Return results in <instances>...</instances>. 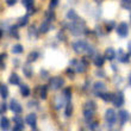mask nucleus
I'll return each mask as SVG.
<instances>
[{"instance_id": "obj_23", "label": "nucleus", "mask_w": 131, "mask_h": 131, "mask_svg": "<svg viewBox=\"0 0 131 131\" xmlns=\"http://www.w3.org/2000/svg\"><path fill=\"white\" fill-rule=\"evenodd\" d=\"M64 101H67V100H66V98L63 97V95H62V97H57V98H56V100H55V106H56V108H57V110H60V108L63 106Z\"/></svg>"}, {"instance_id": "obj_3", "label": "nucleus", "mask_w": 131, "mask_h": 131, "mask_svg": "<svg viewBox=\"0 0 131 131\" xmlns=\"http://www.w3.org/2000/svg\"><path fill=\"white\" fill-rule=\"evenodd\" d=\"M70 64L73 66V68H75V72L78 73H85L87 69V62L85 60H80V61L74 60L70 62Z\"/></svg>"}, {"instance_id": "obj_20", "label": "nucleus", "mask_w": 131, "mask_h": 131, "mask_svg": "<svg viewBox=\"0 0 131 131\" xmlns=\"http://www.w3.org/2000/svg\"><path fill=\"white\" fill-rule=\"evenodd\" d=\"M21 4L25 6V8L30 12H34V0H21Z\"/></svg>"}, {"instance_id": "obj_12", "label": "nucleus", "mask_w": 131, "mask_h": 131, "mask_svg": "<svg viewBox=\"0 0 131 131\" xmlns=\"http://www.w3.org/2000/svg\"><path fill=\"white\" fill-rule=\"evenodd\" d=\"M129 57H130V54H125L122 49L118 50V61H119V62H123V63L129 62V61H130Z\"/></svg>"}, {"instance_id": "obj_9", "label": "nucleus", "mask_w": 131, "mask_h": 131, "mask_svg": "<svg viewBox=\"0 0 131 131\" xmlns=\"http://www.w3.org/2000/svg\"><path fill=\"white\" fill-rule=\"evenodd\" d=\"M10 108L12 110V112H14V113H21V111H23V107H21V105L19 103H18L16 99H12L10 103Z\"/></svg>"}, {"instance_id": "obj_42", "label": "nucleus", "mask_w": 131, "mask_h": 131, "mask_svg": "<svg viewBox=\"0 0 131 131\" xmlns=\"http://www.w3.org/2000/svg\"><path fill=\"white\" fill-rule=\"evenodd\" d=\"M11 35H12V36H14V37H18V34H17V30H16V28H12V29H11Z\"/></svg>"}, {"instance_id": "obj_46", "label": "nucleus", "mask_w": 131, "mask_h": 131, "mask_svg": "<svg viewBox=\"0 0 131 131\" xmlns=\"http://www.w3.org/2000/svg\"><path fill=\"white\" fill-rule=\"evenodd\" d=\"M129 83L131 85V74H130V76H129Z\"/></svg>"}, {"instance_id": "obj_4", "label": "nucleus", "mask_w": 131, "mask_h": 131, "mask_svg": "<svg viewBox=\"0 0 131 131\" xmlns=\"http://www.w3.org/2000/svg\"><path fill=\"white\" fill-rule=\"evenodd\" d=\"M63 85H64V80L62 78H60V76H55V78H51L49 80V86L55 91L60 90Z\"/></svg>"}, {"instance_id": "obj_5", "label": "nucleus", "mask_w": 131, "mask_h": 131, "mask_svg": "<svg viewBox=\"0 0 131 131\" xmlns=\"http://www.w3.org/2000/svg\"><path fill=\"white\" fill-rule=\"evenodd\" d=\"M117 116L118 114L114 112V110L108 108V110L105 112V121H106L110 125H112V124L116 123V121H117Z\"/></svg>"}, {"instance_id": "obj_41", "label": "nucleus", "mask_w": 131, "mask_h": 131, "mask_svg": "<svg viewBox=\"0 0 131 131\" xmlns=\"http://www.w3.org/2000/svg\"><path fill=\"white\" fill-rule=\"evenodd\" d=\"M16 3H17V0H6V4L8 6H13L16 5Z\"/></svg>"}, {"instance_id": "obj_16", "label": "nucleus", "mask_w": 131, "mask_h": 131, "mask_svg": "<svg viewBox=\"0 0 131 131\" xmlns=\"http://www.w3.org/2000/svg\"><path fill=\"white\" fill-rule=\"evenodd\" d=\"M0 126H1V130L3 131H8V129H10V121L6 117L3 116L1 119H0Z\"/></svg>"}, {"instance_id": "obj_21", "label": "nucleus", "mask_w": 131, "mask_h": 131, "mask_svg": "<svg viewBox=\"0 0 131 131\" xmlns=\"http://www.w3.org/2000/svg\"><path fill=\"white\" fill-rule=\"evenodd\" d=\"M0 97L3 98V99H6L8 97V90H7V86L6 85H4L1 83V86H0Z\"/></svg>"}, {"instance_id": "obj_43", "label": "nucleus", "mask_w": 131, "mask_h": 131, "mask_svg": "<svg viewBox=\"0 0 131 131\" xmlns=\"http://www.w3.org/2000/svg\"><path fill=\"white\" fill-rule=\"evenodd\" d=\"M41 75L45 76V79H47V78H48V73L45 72V70H41Z\"/></svg>"}, {"instance_id": "obj_1", "label": "nucleus", "mask_w": 131, "mask_h": 131, "mask_svg": "<svg viewBox=\"0 0 131 131\" xmlns=\"http://www.w3.org/2000/svg\"><path fill=\"white\" fill-rule=\"evenodd\" d=\"M69 31L73 36H81L86 32V24L82 19L74 20L69 24Z\"/></svg>"}, {"instance_id": "obj_10", "label": "nucleus", "mask_w": 131, "mask_h": 131, "mask_svg": "<svg viewBox=\"0 0 131 131\" xmlns=\"http://www.w3.org/2000/svg\"><path fill=\"white\" fill-rule=\"evenodd\" d=\"M51 21H52V19H50V18H45V20L43 21V23L41 24V26H39V32H41V34L48 32L49 30H50V26H51Z\"/></svg>"}, {"instance_id": "obj_36", "label": "nucleus", "mask_w": 131, "mask_h": 131, "mask_svg": "<svg viewBox=\"0 0 131 131\" xmlns=\"http://www.w3.org/2000/svg\"><path fill=\"white\" fill-rule=\"evenodd\" d=\"M86 52H87V55L88 56H93V55H95V49H94L92 45H88Z\"/></svg>"}, {"instance_id": "obj_26", "label": "nucleus", "mask_w": 131, "mask_h": 131, "mask_svg": "<svg viewBox=\"0 0 131 131\" xmlns=\"http://www.w3.org/2000/svg\"><path fill=\"white\" fill-rule=\"evenodd\" d=\"M63 97L66 98L67 103L72 100V90H70L69 87H67V88H64V90H63Z\"/></svg>"}, {"instance_id": "obj_47", "label": "nucleus", "mask_w": 131, "mask_h": 131, "mask_svg": "<svg viewBox=\"0 0 131 131\" xmlns=\"http://www.w3.org/2000/svg\"><path fill=\"white\" fill-rule=\"evenodd\" d=\"M95 1H97V3H100V1H101V0H95Z\"/></svg>"}, {"instance_id": "obj_32", "label": "nucleus", "mask_w": 131, "mask_h": 131, "mask_svg": "<svg viewBox=\"0 0 131 131\" xmlns=\"http://www.w3.org/2000/svg\"><path fill=\"white\" fill-rule=\"evenodd\" d=\"M121 6L125 10H131V0H121Z\"/></svg>"}, {"instance_id": "obj_15", "label": "nucleus", "mask_w": 131, "mask_h": 131, "mask_svg": "<svg viewBox=\"0 0 131 131\" xmlns=\"http://www.w3.org/2000/svg\"><path fill=\"white\" fill-rule=\"evenodd\" d=\"M104 56H105V59H106V60H108V61H112V60L116 57V51H114V49L107 48L106 50H105V54H104Z\"/></svg>"}, {"instance_id": "obj_11", "label": "nucleus", "mask_w": 131, "mask_h": 131, "mask_svg": "<svg viewBox=\"0 0 131 131\" xmlns=\"http://www.w3.org/2000/svg\"><path fill=\"white\" fill-rule=\"evenodd\" d=\"M118 119H119L121 125H124L129 121V112L125 110H121L118 112Z\"/></svg>"}, {"instance_id": "obj_35", "label": "nucleus", "mask_w": 131, "mask_h": 131, "mask_svg": "<svg viewBox=\"0 0 131 131\" xmlns=\"http://www.w3.org/2000/svg\"><path fill=\"white\" fill-rule=\"evenodd\" d=\"M90 129L92 131H98L99 130V125H98V122H90Z\"/></svg>"}, {"instance_id": "obj_27", "label": "nucleus", "mask_w": 131, "mask_h": 131, "mask_svg": "<svg viewBox=\"0 0 131 131\" xmlns=\"http://www.w3.org/2000/svg\"><path fill=\"white\" fill-rule=\"evenodd\" d=\"M73 113V105L70 104V101H68L67 103V105H66V111H64V116L66 117H70Z\"/></svg>"}, {"instance_id": "obj_13", "label": "nucleus", "mask_w": 131, "mask_h": 131, "mask_svg": "<svg viewBox=\"0 0 131 131\" xmlns=\"http://www.w3.org/2000/svg\"><path fill=\"white\" fill-rule=\"evenodd\" d=\"M105 60H106L105 59V56H101L100 54H95V55H94V59H93V62L98 68H100V67H103L104 66Z\"/></svg>"}, {"instance_id": "obj_30", "label": "nucleus", "mask_w": 131, "mask_h": 131, "mask_svg": "<svg viewBox=\"0 0 131 131\" xmlns=\"http://www.w3.org/2000/svg\"><path fill=\"white\" fill-rule=\"evenodd\" d=\"M47 94H48V88H47V86H41V88H39V97H41V99H47Z\"/></svg>"}, {"instance_id": "obj_24", "label": "nucleus", "mask_w": 131, "mask_h": 131, "mask_svg": "<svg viewBox=\"0 0 131 131\" xmlns=\"http://www.w3.org/2000/svg\"><path fill=\"white\" fill-rule=\"evenodd\" d=\"M28 21H29V16L26 14V16H24V17H20L19 19H18L17 26H19V28H21V26H25V25L28 24Z\"/></svg>"}, {"instance_id": "obj_8", "label": "nucleus", "mask_w": 131, "mask_h": 131, "mask_svg": "<svg viewBox=\"0 0 131 131\" xmlns=\"http://www.w3.org/2000/svg\"><path fill=\"white\" fill-rule=\"evenodd\" d=\"M113 105L117 107H121L123 106V104H124V94L123 92H117V93H114V98H113Z\"/></svg>"}, {"instance_id": "obj_28", "label": "nucleus", "mask_w": 131, "mask_h": 131, "mask_svg": "<svg viewBox=\"0 0 131 131\" xmlns=\"http://www.w3.org/2000/svg\"><path fill=\"white\" fill-rule=\"evenodd\" d=\"M23 73L26 78H30V76H32V68L29 64H25L23 67Z\"/></svg>"}, {"instance_id": "obj_39", "label": "nucleus", "mask_w": 131, "mask_h": 131, "mask_svg": "<svg viewBox=\"0 0 131 131\" xmlns=\"http://www.w3.org/2000/svg\"><path fill=\"white\" fill-rule=\"evenodd\" d=\"M12 131H24V125H14V128Z\"/></svg>"}, {"instance_id": "obj_37", "label": "nucleus", "mask_w": 131, "mask_h": 131, "mask_svg": "<svg viewBox=\"0 0 131 131\" xmlns=\"http://www.w3.org/2000/svg\"><path fill=\"white\" fill-rule=\"evenodd\" d=\"M114 25H116V24H114V21H113V20L107 21V23H106V29H107V31L110 32L111 30H112V29L114 28Z\"/></svg>"}, {"instance_id": "obj_33", "label": "nucleus", "mask_w": 131, "mask_h": 131, "mask_svg": "<svg viewBox=\"0 0 131 131\" xmlns=\"http://www.w3.org/2000/svg\"><path fill=\"white\" fill-rule=\"evenodd\" d=\"M38 56H39V54H38L37 51L30 52V54H29V56H28V62H32V61H36Z\"/></svg>"}, {"instance_id": "obj_18", "label": "nucleus", "mask_w": 131, "mask_h": 131, "mask_svg": "<svg viewBox=\"0 0 131 131\" xmlns=\"http://www.w3.org/2000/svg\"><path fill=\"white\" fill-rule=\"evenodd\" d=\"M67 19L70 21L78 20V19H79V16L76 14V12L74 10H69L68 12H67Z\"/></svg>"}, {"instance_id": "obj_45", "label": "nucleus", "mask_w": 131, "mask_h": 131, "mask_svg": "<svg viewBox=\"0 0 131 131\" xmlns=\"http://www.w3.org/2000/svg\"><path fill=\"white\" fill-rule=\"evenodd\" d=\"M97 75H101V76H104L105 74H104V72H101V70H100V72L98 70V72H97Z\"/></svg>"}, {"instance_id": "obj_29", "label": "nucleus", "mask_w": 131, "mask_h": 131, "mask_svg": "<svg viewBox=\"0 0 131 131\" xmlns=\"http://www.w3.org/2000/svg\"><path fill=\"white\" fill-rule=\"evenodd\" d=\"M85 108H88V110L95 111V110H97V104L94 103L93 100H88V101L85 104Z\"/></svg>"}, {"instance_id": "obj_40", "label": "nucleus", "mask_w": 131, "mask_h": 131, "mask_svg": "<svg viewBox=\"0 0 131 131\" xmlns=\"http://www.w3.org/2000/svg\"><path fill=\"white\" fill-rule=\"evenodd\" d=\"M57 4H59V0H51V1H50V5H49V7H50V8H54V7H55Z\"/></svg>"}, {"instance_id": "obj_6", "label": "nucleus", "mask_w": 131, "mask_h": 131, "mask_svg": "<svg viewBox=\"0 0 131 131\" xmlns=\"http://www.w3.org/2000/svg\"><path fill=\"white\" fill-rule=\"evenodd\" d=\"M105 90H106V85H105L103 81H97V82L93 85V92L97 97H100V95L105 92Z\"/></svg>"}, {"instance_id": "obj_14", "label": "nucleus", "mask_w": 131, "mask_h": 131, "mask_svg": "<svg viewBox=\"0 0 131 131\" xmlns=\"http://www.w3.org/2000/svg\"><path fill=\"white\" fill-rule=\"evenodd\" d=\"M25 122H26V123H28L30 126L35 128V126H36V123H37V117H36V114H35V113L28 114V117H26Z\"/></svg>"}, {"instance_id": "obj_22", "label": "nucleus", "mask_w": 131, "mask_h": 131, "mask_svg": "<svg viewBox=\"0 0 131 131\" xmlns=\"http://www.w3.org/2000/svg\"><path fill=\"white\" fill-rule=\"evenodd\" d=\"M93 114H94V111L88 110V108H83V116H85V119H86L87 122H91V121H92Z\"/></svg>"}, {"instance_id": "obj_17", "label": "nucleus", "mask_w": 131, "mask_h": 131, "mask_svg": "<svg viewBox=\"0 0 131 131\" xmlns=\"http://www.w3.org/2000/svg\"><path fill=\"white\" fill-rule=\"evenodd\" d=\"M8 81H10L11 85H19V82H20V78H19L16 73H12V74L10 75Z\"/></svg>"}, {"instance_id": "obj_7", "label": "nucleus", "mask_w": 131, "mask_h": 131, "mask_svg": "<svg viewBox=\"0 0 131 131\" xmlns=\"http://www.w3.org/2000/svg\"><path fill=\"white\" fill-rule=\"evenodd\" d=\"M116 31H117V34L121 36V37H126L129 34V26L126 23H119V24L117 25V28H116Z\"/></svg>"}, {"instance_id": "obj_25", "label": "nucleus", "mask_w": 131, "mask_h": 131, "mask_svg": "<svg viewBox=\"0 0 131 131\" xmlns=\"http://www.w3.org/2000/svg\"><path fill=\"white\" fill-rule=\"evenodd\" d=\"M20 93L23 97H29L30 95V88L28 85H20Z\"/></svg>"}, {"instance_id": "obj_44", "label": "nucleus", "mask_w": 131, "mask_h": 131, "mask_svg": "<svg viewBox=\"0 0 131 131\" xmlns=\"http://www.w3.org/2000/svg\"><path fill=\"white\" fill-rule=\"evenodd\" d=\"M128 51H129V54L131 55V41L128 43Z\"/></svg>"}, {"instance_id": "obj_31", "label": "nucleus", "mask_w": 131, "mask_h": 131, "mask_svg": "<svg viewBox=\"0 0 131 131\" xmlns=\"http://www.w3.org/2000/svg\"><path fill=\"white\" fill-rule=\"evenodd\" d=\"M23 50H24V48H23L21 44H14L13 47H12V52H13V54H21Z\"/></svg>"}, {"instance_id": "obj_38", "label": "nucleus", "mask_w": 131, "mask_h": 131, "mask_svg": "<svg viewBox=\"0 0 131 131\" xmlns=\"http://www.w3.org/2000/svg\"><path fill=\"white\" fill-rule=\"evenodd\" d=\"M0 106H1V107H0V113L4 116V113H5V112H6V110H7V105L5 103H3Z\"/></svg>"}, {"instance_id": "obj_2", "label": "nucleus", "mask_w": 131, "mask_h": 131, "mask_svg": "<svg viewBox=\"0 0 131 131\" xmlns=\"http://www.w3.org/2000/svg\"><path fill=\"white\" fill-rule=\"evenodd\" d=\"M88 48V43H87L85 39H78L76 42L73 43V49H74V51L78 52V54H82L85 52Z\"/></svg>"}, {"instance_id": "obj_48", "label": "nucleus", "mask_w": 131, "mask_h": 131, "mask_svg": "<svg viewBox=\"0 0 131 131\" xmlns=\"http://www.w3.org/2000/svg\"><path fill=\"white\" fill-rule=\"evenodd\" d=\"M130 19H131V17H130Z\"/></svg>"}, {"instance_id": "obj_19", "label": "nucleus", "mask_w": 131, "mask_h": 131, "mask_svg": "<svg viewBox=\"0 0 131 131\" xmlns=\"http://www.w3.org/2000/svg\"><path fill=\"white\" fill-rule=\"evenodd\" d=\"M100 98L104 100V101H113V98H114V93H108V92H104Z\"/></svg>"}, {"instance_id": "obj_34", "label": "nucleus", "mask_w": 131, "mask_h": 131, "mask_svg": "<svg viewBox=\"0 0 131 131\" xmlns=\"http://www.w3.org/2000/svg\"><path fill=\"white\" fill-rule=\"evenodd\" d=\"M13 122L17 125H24V121H23V117L21 116H16L13 118Z\"/></svg>"}]
</instances>
